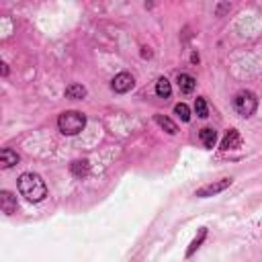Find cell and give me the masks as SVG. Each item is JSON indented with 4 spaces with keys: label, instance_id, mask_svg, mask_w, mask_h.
I'll use <instances>...</instances> for the list:
<instances>
[{
    "label": "cell",
    "instance_id": "6da1fadb",
    "mask_svg": "<svg viewBox=\"0 0 262 262\" xmlns=\"http://www.w3.org/2000/svg\"><path fill=\"white\" fill-rule=\"evenodd\" d=\"M16 186H18V192L31 201V203H39L47 196V186H45V180L35 174V172H25L18 176L16 180Z\"/></svg>",
    "mask_w": 262,
    "mask_h": 262
},
{
    "label": "cell",
    "instance_id": "7a4b0ae2",
    "mask_svg": "<svg viewBox=\"0 0 262 262\" xmlns=\"http://www.w3.org/2000/svg\"><path fill=\"white\" fill-rule=\"evenodd\" d=\"M86 127V117L80 111H63L57 117V129L63 135H78Z\"/></svg>",
    "mask_w": 262,
    "mask_h": 262
},
{
    "label": "cell",
    "instance_id": "3957f363",
    "mask_svg": "<svg viewBox=\"0 0 262 262\" xmlns=\"http://www.w3.org/2000/svg\"><path fill=\"white\" fill-rule=\"evenodd\" d=\"M233 108H235V113H237L239 117H244V119L252 117V115L256 113V108H258V98H256V94H254L252 90H239V92L233 96Z\"/></svg>",
    "mask_w": 262,
    "mask_h": 262
},
{
    "label": "cell",
    "instance_id": "277c9868",
    "mask_svg": "<svg viewBox=\"0 0 262 262\" xmlns=\"http://www.w3.org/2000/svg\"><path fill=\"white\" fill-rule=\"evenodd\" d=\"M133 84H135V80H133V76L129 74V72H121V74H117L115 78H113V90L117 92V94H125V92H129L131 88H133Z\"/></svg>",
    "mask_w": 262,
    "mask_h": 262
},
{
    "label": "cell",
    "instance_id": "5b68a950",
    "mask_svg": "<svg viewBox=\"0 0 262 262\" xmlns=\"http://www.w3.org/2000/svg\"><path fill=\"white\" fill-rule=\"evenodd\" d=\"M231 184V178H221L219 182H213V184H207V186H203V188H199L196 192H194V196H201V199H207V196H213V194H219V192H223L227 186Z\"/></svg>",
    "mask_w": 262,
    "mask_h": 262
},
{
    "label": "cell",
    "instance_id": "8992f818",
    "mask_svg": "<svg viewBox=\"0 0 262 262\" xmlns=\"http://www.w3.org/2000/svg\"><path fill=\"white\" fill-rule=\"evenodd\" d=\"M239 145H242V135H239L237 129H229V131L225 133V137L221 139V149H223V151H227V149H237Z\"/></svg>",
    "mask_w": 262,
    "mask_h": 262
},
{
    "label": "cell",
    "instance_id": "52a82bcc",
    "mask_svg": "<svg viewBox=\"0 0 262 262\" xmlns=\"http://www.w3.org/2000/svg\"><path fill=\"white\" fill-rule=\"evenodd\" d=\"M0 207L6 215H12L16 211V196L10 190H2L0 192Z\"/></svg>",
    "mask_w": 262,
    "mask_h": 262
},
{
    "label": "cell",
    "instance_id": "ba28073f",
    "mask_svg": "<svg viewBox=\"0 0 262 262\" xmlns=\"http://www.w3.org/2000/svg\"><path fill=\"white\" fill-rule=\"evenodd\" d=\"M176 84H178V88H180L182 94H190L196 88V80L190 74H178L176 76Z\"/></svg>",
    "mask_w": 262,
    "mask_h": 262
},
{
    "label": "cell",
    "instance_id": "9c48e42d",
    "mask_svg": "<svg viewBox=\"0 0 262 262\" xmlns=\"http://www.w3.org/2000/svg\"><path fill=\"white\" fill-rule=\"evenodd\" d=\"M18 160H20V156L10 147H4L0 151V166L2 168H12L14 164H18Z\"/></svg>",
    "mask_w": 262,
    "mask_h": 262
},
{
    "label": "cell",
    "instance_id": "30bf717a",
    "mask_svg": "<svg viewBox=\"0 0 262 262\" xmlns=\"http://www.w3.org/2000/svg\"><path fill=\"white\" fill-rule=\"evenodd\" d=\"M70 172H72L76 178H84V176H88V172H90V164H88V160H74V162L70 164Z\"/></svg>",
    "mask_w": 262,
    "mask_h": 262
},
{
    "label": "cell",
    "instance_id": "8fae6325",
    "mask_svg": "<svg viewBox=\"0 0 262 262\" xmlns=\"http://www.w3.org/2000/svg\"><path fill=\"white\" fill-rule=\"evenodd\" d=\"M199 139H201V143L205 147H215V143H217V131L213 127H205V129H201Z\"/></svg>",
    "mask_w": 262,
    "mask_h": 262
},
{
    "label": "cell",
    "instance_id": "7c38bea8",
    "mask_svg": "<svg viewBox=\"0 0 262 262\" xmlns=\"http://www.w3.org/2000/svg\"><path fill=\"white\" fill-rule=\"evenodd\" d=\"M156 94L160 96V98H170V94H172V84H170V80L168 78H158V82H156Z\"/></svg>",
    "mask_w": 262,
    "mask_h": 262
},
{
    "label": "cell",
    "instance_id": "4fadbf2b",
    "mask_svg": "<svg viewBox=\"0 0 262 262\" xmlns=\"http://www.w3.org/2000/svg\"><path fill=\"white\" fill-rule=\"evenodd\" d=\"M86 96V88L82 84H70L66 88V98H72V100H82Z\"/></svg>",
    "mask_w": 262,
    "mask_h": 262
},
{
    "label": "cell",
    "instance_id": "5bb4252c",
    "mask_svg": "<svg viewBox=\"0 0 262 262\" xmlns=\"http://www.w3.org/2000/svg\"><path fill=\"white\" fill-rule=\"evenodd\" d=\"M154 119H156V123H158L166 133H170V135L178 133V127H176V123H174L172 119H168V117H164V115H156Z\"/></svg>",
    "mask_w": 262,
    "mask_h": 262
},
{
    "label": "cell",
    "instance_id": "9a60e30c",
    "mask_svg": "<svg viewBox=\"0 0 262 262\" xmlns=\"http://www.w3.org/2000/svg\"><path fill=\"white\" fill-rule=\"evenodd\" d=\"M207 237V227H201V231H199V237H194L192 239V244H190V248L186 250V258H190L199 248H201V244H203V239Z\"/></svg>",
    "mask_w": 262,
    "mask_h": 262
},
{
    "label": "cell",
    "instance_id": "2e32d148",
    "mask_svg": "<svg viewBox=\"0 0 262 262\" xmlns=\"http://www.w3.org/2000/svg\"><path fill=\"white\" fill-rule=\"evenodd\" d=\"M194 113H196V117H201V119H205V117H209V108H207V100H205L203 96H199V98L194 100Z\"/></svg>",
    "mask_w": 262,
    "mask_h": 262
},
{
    "label": "cell",
    "instance_id": "e0dca14e",
    "mask_svg": "<svg viewBox=\"0 0 262 262\" xmlns=\"http://www.w3.org/2000/svg\"><path fill=\"white\" fill-rule=\"evenodd\" d=\"M174 113L180 117V121H184V123H188V121H190V108H188L184 102H178V104L174 106Z\"/></svg>",
    "mask_w": 262,
    "mask_h": 262
},
{
    "label": "cell",
    "instance_id": "ac0fdd59",
    "mask_svg": "<svg viewBox=\"0 0 262 262\" xmlns=\"http://www.w3.org/2000/svg\"><path fill=\"white\" fill-rule=\"evenodd\" d=\"M8 74V68H6V63H2V76H6Z\"/></svg>",
    "mask_w": 262,
    "mask_h": 262
}]
</instances>
